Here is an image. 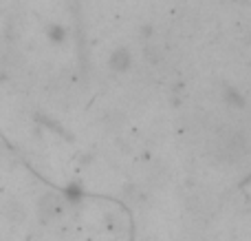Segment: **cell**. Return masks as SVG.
Returning a JSON list of instances; mask_svg holds the SVG:
<instances>
[{
    "label": "cell",
    "mask_w": 251,
    "mask_h": 241,
    "mask_svg": "<svg viewBox=\"0 0 251 241\" xmlns=\"http://www.w3.org/2000/svg\"><path fill=\"white\" fill-rule=\"evenodd\" d=\"M247 151H249L247 140H245L243 135H238V133H234V135L225 137L223 149H221V155L227 159V162H236V159H240Z\"/></svg>",
    "instance_id": "6da1fadb"
},
{
    "label": "cell",
    "mask_w": 251,
    "mask_h": 241,
    "mask_svg": "<svg viewBox=\"0 0 251 241\" xmlns=\"http://www.w3.org/2000/svg\"><path fill=\"white\" fill-rule=\"evenodd\" d=\"M110 66H113L115 71H126L130 66V53L126 51V49H119V51H115L113 58H110Z\"/></svg>",
    "instance_id": "7a4b0ae2"
}]
</instances>
